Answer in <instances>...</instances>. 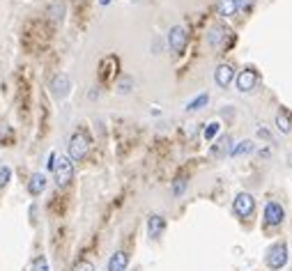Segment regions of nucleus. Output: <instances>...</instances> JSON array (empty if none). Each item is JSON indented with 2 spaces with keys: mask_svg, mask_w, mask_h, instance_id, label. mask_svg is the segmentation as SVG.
Listing matches in <instances>:
<instances>
[{
  "mask_svg": "<svg viewBox=\"0 0 292 271\" xmlns=\"http://www.w3.org/2000/svg\"><path fill=\"white\" fill-rule=\"evenodd\" d=\"M53 177H55V184L60 189L72 184L74 179V161L69 156H55V163H53Z\"/></svg>",
  "mask_w": 292,
  "mask_h": 271,
  "instance_id": "nucleus-1",
  "label": "nucleus"
},
{
  "mask_svg": "<svg viewBox=\"0 0 292 271\" xmlns=\"http://www.w3.org/2000/svg\"><path fill=\"white\" fill-rule=\"evenodd\" d=\"M90 152V138L85 131H74L69 138V159L72 161H83Z\"/></svg>",
  "mask_w": 292,
  "mask_h": 271,
  "instance_id": "nucleus-2",
  "label": "nucleus"
},
{
  "mask_svg": "<svg viewBox=\"0 0 292 271\" xmlns=\"http://www.w3.org/2000/svg\"><path fill=\"white\" fill-rule=\"evenodd\" d=\"M267 267L269 269H274V271H279V269H283V267L288 265V246L286 244H276V246H272L269 251H267Z\"/></svg>",
  "mask_w": 292,
  "mask_h": 271,
  "instance_id": "nucleus-3",
  "label": "nucleus"
},
{
  "mask_svg": "<svg viewBox=\"0 0 292 271\" xmlns=\"http://www.w3.org/2000/svg\"><path fill=\"white\" fill-rule=\"evenodd\" d=\"M168 44H170V51L175 53H184L186 44H189V33H186L184 26H173L170 33H168Z\"/></svg>",
  "mask_w": 292,
  "mask_h": 271,
  "instance_id": "nucleus-4",
  "label": "nucleus"
},
{
  "mask_svg": "<svg viewBox=\"0 0 292 271\" xmlns=\"http://www.w3.org/2000/svg\"><path fill=\"white\" fill-rule=\"evenodd\" d=\"M253 209H255V200H253L251 193H237V198L233 202V212L244 218V216H251Z\"/></svg>",
  "mask_w": 292,
  "mask_h": 271,
  "instance_id": "nucleus-5",
  "label": "nucleus"
},
{
  "mask_svg": "<svg viewBox=\"0 0 292 271\" xmlns=\"http://www.w3.org/2000/svg\"><path fill=\"white\" fill-rule=\"evenodd\" d=\"M207 41H209V46H214V48H226V44L233 41V33L223 26H216V28H212V33L207 35Z\"/></svg>",
  "mask_w": 292,
  "mask_h": 271,
  "instance_id": "nucleus-6",
  "label": "nucleus"
},
{
  "mask_svg": "<svg viewBox=\"0 0 292 271\" xmlns=\"http://www.w3.org/2000/svg\"><path fill=\"white\" fill-rule=\"evenodd\" d=\"M258 72H253V69H242V72L237 74V90L239 92H251L253 87L258 85Z\"/></svg>",
  "mask_w": 292,
  "mask_h": 271,
  "instance_id": "nucleus-7",
  "label": "nucleus"
},
{
  "mask_svg": "<svg viewBox=\"0 0 292 271\" xmlns=\"http://www.w3.org/2000/svg\"><path fill=\"white\" fill-rule=\"evenodd\" d=\"M283 218H286V209H283L279 202H269V205L265 207V216H262L265 225H269V228L281 225V223H283Z\"/></svg>",
  "mask_w": 292,
  "mask_h": 271,
  "instance_id": "nucleus-8",
  "label": "nucleus"
},
{
  "mask_svg": "<svg viewBox=\"0 0 292 271\" xmlns=\"http://www.w3.org/2000/svg\"><path fill=\"white\" fill-rule=\"evenodd\" d=\"M51 92H53L55 99H65L67 94L72 92V80H69V76H65V74L55 76V78L51 80Z\"/></svg>",
  "mask_w": 292,
  "mask_h": 271,
  "instance_id": "nucleus-9",
  "label": "nucleus"
},
{
  "mask_svg": "<svg viewBox=\"0 0 292 271\" xmlns=\"http://www.w3.org/2000/svg\"><path fill=\"white\" fill-rule=\"evenodd\" d=\"M118 67H120V60L115 55H108V58L101 60V69H99V78L101 83H108L118 74Z\"/></svg>",
  "mask_w": 292,
  "mask_h": 271,
  "instance_id": "nucleus-10",
  "label": "nucleus"
},
{
  "mask_svg": "<svg viewBox=\"0 0 292 271\" xmlns=\"http://www.w3.org/2000/svg\"><path fill=\"white\" fill-rule=\"evenodd\" d=\"M233 78H235L233 65H219L216 69H214V80H216V85L219 87H228L230 83H233Z\"/></svg>",
  "mask_w": 292,
  "mask_h": 271,
  "instance_id": "nucleus-11",
  "label": "nucleus"
},
{
  "mask_svg": "<svg viewBox=\"0 0 292 271\" xmlns=\"http://www.w3.org/2000/svg\"><path fill=\"white\" fill-rule=\"evenodd\" d=\"M166 230V218L159 216V214H152V216L147 218V234L152 239L161 237V232Z\"/></svg>",
  "mask_w": 292,
  "mask_h": 271,
  "instance_id": "nucleus-12",
  "label": "nucleus"
},
{
  "mask_svg": "<svg viewBox=\"0 0 292 271\" xmlns=\"http://www.w3.org/2000/svg\"><path fill=\"white\" fill-rule=\"evenodd\" d=\"M126 267H129V255L125 251L113 253L108 260V271H126Z\"/></svg>",
  "mask_w": 292,
  "mask_h": 271,
  "instance_id": "nucleus-13",
  "label": "nucleus"
},
{
  "mask_svg": "<svg viewBox=\"0 0 292 271\" xmlns=\"http://www.w3.org/2000/svg\"><path fill=\"white\" fill-rule=\"evenodd\" d=\"M44 189H46V177H44L42 172H35L33 177H30V182H28V191H30V195H42Z\"/></svg>",
  "mask_w": 292,
  "mask_h": 271,
  "instance_id": "nucleus-14",
  "label": "nucleus"
},
{
  "mask_svg": "<svg viewBox=\"0 0 292 271\" xmlns=\"http://www.w3.org/2000/svg\"><path fill=\"white\" fill-rule=\"evenodd\" d=\"M276 129H279L281 133H290V129H292V115L286 111V108H281V111L276 113Z\"/></svg>",
  "mask_w": 292,
  "mask_h": 271,
  "instance_id": "nucleus-15",
  "label": "nucleus"
},
{
  "mask_svg": "<svg viewBox=\"0 0 292 271\" xmlns=\"http://www.w3.org/2000/svg\"><path fill=\"white\" fill-rule=\"evenodd\" d=\"M216 12H219L221 16L230 19V16L237 14V2H235V0H216Z\"/></svg>",
  "mask_w": 292,
  "mask_h": 271,
  "instance_id": "nucleus-16",
  "label": "nucleus"
},
{
  "mask_svg": "<svg viewBox=\"0 0 292 271\" xmlns=\"http://www.w3.org/2000/svg\"><path fill=\"white\" fill-rule=\"evenodd\" d=\"M207 101H209V94H200V97H196V99L191 101V104H189V106H186V111H200V108L205 106Z\"/></svg>",
  "mask_w": 292,
  "mask_h": 271,
  "instance_id": "nucleus-17",
  "label": "nucleus"
},
{
  "mask_svg": "<svg viewBox=\"0 0 292 271\" xmlns=\"http://www.w3.org/2000/svg\"><path fill=\"white\" fill-rule=\"evenodd\" d=\"M30 271H48V260L44 255L33 260V265H30Z\"/></svg>",
  "mask_w": 292,
  "mask_h": 271,
  "instance_id": "nucleus-18",
  "label": "nucleus"
},
{
  "mask_svg": "<svg viewBox=\"0 0 292 271\" xmlns=\"http://www.w3.org/2000/svg\"><path fill=\"white\" fill-rule=\"evenodd\" d=\"M219 129H221V124H219V122H212L209 126H205V131H203V138H205V140H212L214 136L219 133Z\"/></svg>",
  "mask_w": 292,
  "mask_h": 271,
  "instance_id": "nucleus-19",
  "label": "nucleus"
},
{
  "mask_svg": "<svg viewBox=\"0 0 292 271\" xmlns=\"http://www.w3.org/2000/svg\"><path fill=\"white\" fill-rule=\"evenodd\" d=\"M251 150H253V143H251V140H244V143H239V145L233 150V156H239V154H249Z\"/></svg>",
  "mask_w": 292,
  "mask_h": 271,
  "instance_id": "nucleus-20",
  "label": "nucleus"
},
{
  "mask_svg": "<svg viewBox=\"0 0 292 271\" xmlns=\"http://www.w3.org/2000/svg\"><path fill=\"white\" fill-rule=\"evenodd\" d=\"M72 271H94V265L87 262V260H79V262L72 267Z\"/></svg>",
  "mask_w": 292,
  "mask_h": 271,
  "instance_id": "nucleus-21",
  "label": "nucleus"
},
{
  "mask_svg": "<svg viewBox=\"0 0 292 271\" xmlns=\"http://www.w3.org/2000/svg\"><path fill=\"white\" fill-rule=\"evenodd\" d=\"M9 179H12V170L7 165H0V186H7Z\"/></svg>",
  "mask_w": 292,
  "mask_h": 271,
  "instance_id": "nucleus-22",
  "label": "nucleus"
},
{
  "mask_svg": "<svg viewBox=\"0 0 292 271\" xmlns=\"http://www.w3.org/2000/svg\"><path fill=\"white\" fill-rule=\"evenodd\" d=\"M131 85H133V80L129 78V76H125V78L120 80V85H118V90L122 94H126V92H131Z\"/></svg>",
  "mask_w": 292,
  "mask_h": 271,
  "instance_id": "nucleus-23",
  "label": "nucleus"
},
{
  "mask_svg": "<svg viewBox=\"0 0 292 271\" xmlns=\"http://www.w3.org/2000/svg\"><path fill=\"white\" fill-rule=\"evenodd\" d=\"M184 189H186V179L184 177H177V179H175V184H173V193H175V195H182Z\"/></svg>",
  "mask_w": 292,
  "mask_h": 271,
  "instance_id": "nucleus-24",
  "label": "nucleus"
},
{
  "mask_svg": "<svg viewBox=\"0 0 292 271\" xmlns=\"http://www.w3.org/2000/svg\"><path fill=\"white\" fill-rule=\"evenodd\" d=\"M237 2V9H242V12H251L253 5H255V0H235Z\"/></svg>",
  "mask_w": 292,
  "mask_h": 271,
  "instance_id": "nucleus-25",
  "label": "nucleus"
},
{
  "mask_svg": "<svg viewBox=\"0 0 292 271\" xmlns=\"http://www.w3.org/2000/svg\"><path fill=\"white\" fill-rule=\"evenodd\" d=\"M258 136H260V138H265V140H272V138H269V131H267V129H258Z\"/></svg>",
  "mask_w": 292,
  "mask_h": 271,
  "instance_id": "nucleus-26",
  "label": "nucleus"
},
{
  "mask_svg": "<svg viewBox=\"0 0 292 271\" xmlns=\"http://www.w3.org/2000/svg\"><path fill=\"white\" fill-rule=\"evenodd\" d=\"M53 163H55V154H51V156H48V161H46V168H48V170H53Z\"/></svg>",
  "mask_w": 292,
  "mask_h": 271,
  "instance_id": "nucleus-27",
  "label": "nucleus"
},
{
  "mask_svg": "<svg viewBox=\"0 0 292 271\" xmlns=\"http://www.w3.org/2000/svg\"><path fill=\"white\" fill-rule=\"evenodd\" d=\"M99 2H101V5H108V2H111V0H99Z\"/></svg>",
  "mask_w": 292,
  "mask_h": 271,
  "instance_id": "nucleus-28",
  "label": "nucleus"
}]
</instances>
